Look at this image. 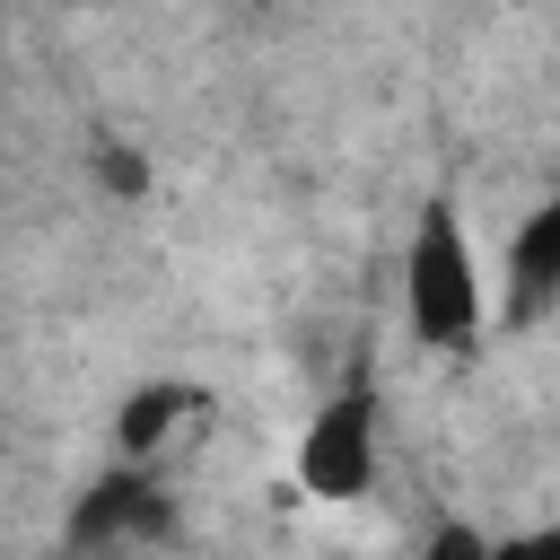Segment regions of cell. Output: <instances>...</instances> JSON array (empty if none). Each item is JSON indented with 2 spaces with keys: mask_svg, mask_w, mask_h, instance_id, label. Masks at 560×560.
Wrapping results in <instances>:
<instances>
[{
  "mask_svg": "<svg viewBox=\"0 0 560 560\" xmlns=\"http://www.w3.org/2000/svg\"><path fill=\"white\" fill-rule=\"evenodd\" d=\"M481 324H490V280H481L472 228L446 192H429L402 236V332L420 350H472Z\"/></svg>",
  "mask_w": 560,
  "mask_h": 560,
  "instance_id": "6da1fadb",
  "label": "cell"
},
{
  "mask_svg": "<svg viewBox=\"0 0 560 560\" xmlns=\"http://www.w3.org/2000/svg\"><path fill=\"white\" fill-rule=\"evenodd\" d=\"M376 438H385V402H376V376H350L341 394L315 402L306 438H298V490L324 499V508H350L376 490Z\"/></svg>",
  "mask_w": 560,
  "mask_h": 560,
  "instance_id": "7a4b0ae2",
  "label": "cell"
},
{
  "mask_svg": "<svg viewBox=\"0 0 560 560\" xmlns=\"http://www.w3.org/2000/svg\"><path fill=\"white\" fill-rule=\"evenodd\" d=\"M542 315H560V184L516 219V236H508V271H499V324H542Z\"/></svg>",
  "mask_w": 560,
  "mask_h": 560,
  "instance_id": "3957f363",
  "label": "cell"
},
{
  "mask_svg": "<svg viewBox=\"0 0 560 560\" xmlns=\"http://www.w3.org/2000/svg\"><path fill=\"white\" fill-rule=\"evenodd\" d=\"M420 560H490V534H472V525H438Z\"/></svg>",
  "mask_w": 560,
  "mask_h": 560,
  "instance_id": "8992f818",
  "label": "cell"
},
{
  "mask_svg": "<svg viewBox=\"0 0 560 560\" xmlns=\"http://www.w3.org/2000/svg\"><path fill=\"white\" fill-rule=\"evenodd\" d=\"M490 560H560V525H534V534H499Z\"/></svg>",
  "mask_w": 560,
  "mask_h": 560,
  "instance_id": "52a82bcc",
  "label": "cell"
},
{
  "mask_svg": "<svg viewBox=\"0 0 560 560\" xmlns=\"http://www.w3.org/2000/svg\"><path fill=\"white\" fill-rule=\"evenodd\" d=\"M184 411H201V394H192V385H140V394L122 402V420H114V446H122L131 464H149Z\"/></svg>",
  "mask_w": 560,
  "mask_h": 560,
  "instance_id": "5b68a950",
  "label": "cell"
},
{
  "mask_svg": "<svg viewBox=\"0 0 560 560\" xmlns=\"http://www.w3.org/2000/svg\"><path fill=\"white\" fill-rule=\"evenodd\" d=\"M166 534H175V508H166V490L149 472H105L70 516L79 551H96V542H166Z\"/></svg>",
  "mask_w": 560,
  "mask_h": 560,
  "instance_id": "277c9868",
  "label": "cell"
},
{
  "mask_svg": "<svg viewBox=\"0 0 560 560\" xmlns=\"http://www.w3.org/2000/svg\"><path fill=\"white\" fill-rule=\"evenodd\" d=\"M105 184H114V192H149V166L122 158V149H105Z\"/></svg>",
  "mask_w": 560,
  "mask_h": 560,
  "instance_id": "ba28073f",
  "label": "cell"
}]
</instances>
